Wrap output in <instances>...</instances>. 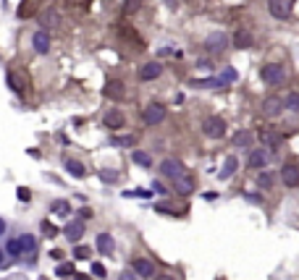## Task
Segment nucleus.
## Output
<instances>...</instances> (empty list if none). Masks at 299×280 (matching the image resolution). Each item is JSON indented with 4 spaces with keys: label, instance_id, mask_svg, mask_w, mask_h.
I'll list each match as a JSON object with an SVG mask.
<instances>
[{
    "label": "nucleus",
    "instance_id": "a211bd4d",
    "mask_svg": "<svg viewBox=\"0 0 299 280\" xmlns=\"http://www.w3.org/2000/svg\"><path fill=\"white\" fill-rule=\"evenodd\" d=\"M173 188H176V191L181 194V197H189V194L194 191V181H192V175H179L176 181H173Z\"/></svg>",
    "mask_w": 299,
    "mask_h": 280
},
{
    "label": "nucleus",
    "instance_id": "7ed1b4c3",
    "mask_svg": "<svg viewBox=\"0 0 299 280\" xmlns=\"http://www.w3.org/2000/svg\"><path fill=\"white\" fill-rule=\"evenodd\" d=\"M142 121L147 123V126H158V123L166 121V105H160V102H150L145 108V113H142Z\"/></svg>",
    "mask_w": 299,
    "mask_h": 280
},
{
    "label": "nucleus",
    "instance_id": "6ab92c4d",
    "mask_svg": "<svg viewBox=\"0 0 299 280\" xmlns=\"http://www.w3.org/2000/svg\"><path fill=\"white\" fill-rule=\"evenodd\" d=\"M102 94H105L108 100H123L126 89H123L121 81H108V87H102Z\"/></svg>",
    "mask_w": 299,
    "mask_h": 280
},
{
    "label": "nucleus",
    "instance_id": "f03ea898",
    "mask_svg": "<svg viewBox=\"0 0 299 280\" xmlns=\"http://www.w3.org/2000/svg\"><path fill=\"white\" fill-rule=\"evenodd\" d=\"M202 134L207 136V139H223V136H226V121L220 118V115H210V118H205Z\"/></svg>",
    "mask_w": 299,
    "mask_h": 280
},
{
    "label": "nucleus",
    "instance_id": "4c0bfd02",
    "mask_svg": "<svg viewBox=\"0 0 299 280\" xmlns=\"http://www.w3.org/2000/svg\"><path fill=\"white\" fill-rule=\"evenodd\" d=\"M152 191H155V194H166V186L160 184V181H155V184H152Z\"/></svg>",
    "mask_w": 299,
    "mask_h": 280
},
{
    "label": "nucleus",
    "instance_id": "e433bc0d",
    "mask_svg": "<svg viewBox=\"0 0 299 280\" xmlns=\"http://www.w3.org/2000/svg\"><path fill=\"white\" fill-rule=\"evenodd\" d=\"M118 280H136V272H134V270H123Z\"/></svg>",
    "mask_w": 299,
    "mask_h": 280
},
{
    "label": "nucleus",
    "instance_id": "423d86ee",
    "mask_svg": "<svg viewBox=\"0 0 299 280\" xmlns=\"http://www.w3.org/2000/svg\"><path fill=\"white\" fill-rule=\"evenodd\" d=\"M226 45H229V37H226L223 31H213V34H207V40H205L207 53H223Z\"/></svg>",
    "mask_w": 299,
    "mask_h": 280
},
{
    "label": "nucleus",
    "instance_id": "0eeeda50",
    "mask_svg": "<svg viewBox=\"0 0 299 280\" xmlns=\"http://www.w3.org/2000/svg\"><path fill=\"white\" fill-rule=\"evenodd\" d=\"M268 11H270V16L273 18H289L291 14V0H268Z\"/></svg>",
    "mask_w": 299,
    "mask_h": 280
},
{
    "label": "nucleus",
    "instance_id": "473e14b6",
    "mask_svg": "<svg viewBox=\"0 0 299 280\" xmlns=\"http://www.w3.org/2000/svg\"><path fill=\"white\" fill-rule=\"evenodd\" d=\"M126 197H139V199H150V197H152V191H147V188H134V191H126Z\"/></svg>",
    "mask_w": 299,
    "mask_h": 280
},
{
    "label": "nucleus",
    "instance_id": "2eb2a0df",
    "mask_svg": "<svg viewBox=\"0 0 299 280\" xmlns=\"http://www.w3.org/2000/svg\"><path fill=\"white\" fill-rule=\"evenodd\" d=\"M95 246H97V251L105 254V257H113V251H116V241H113L110 233H100L97 241H95Z\"/></svg>",
    "mask_w": 299,
    "mask_h": 280
},
{
    "label": "nucleus",
    "instance_id": "bb28decb",
    "mask_svg": "<svg viewBox=\"0 0 299 280\" xmlns=\"http://www.w3.org/2000/svg\"><path fill=\"white\" fill-rule=\"evenodd\" d=\"M5 254H8V257H21V254H24L21 241H18V238H11L8 244H5Z\"/></svg>",
    "mask_w": 299,
    "mask_h": 280
},
{
    "label": "nucleus",
    "instance_id": "1a4fd4ad",
    "mask_svg": "<svg viewBox=\"0 0 299 280\" xmlns=\"http://www.w3.org/2000/svg\"><path fill=\"white\" fill-rule=\"evenodd\" d=\"M281 181L289 188L299 186V165H297V162H286V165L281 168Z\"/></svg>",
    "mask_w": 299,
    "mask_h": 280
},
{
    "label": "nucleus",
    "instance_id": "393cba45",
    "mask_svg": "<svg viewBox=\"0 0 299 280\" xmlns=\"http://www.w3.org/2000/svg\"><path fill=\"white\" fill-rule=\"evenodd\" d=\"M132 160L136 162V165H142V168H150V165H152V157H150L147 152H142V149H134V152H132Z\"/></svg>",
    "mask_w": 299,
    "mask_h": 280
},
{
    "label": "nucleus",
    "instance_id": "a18cd8bd",
    "mask_svg": "<svg viewBox=\"0 0 299 280\" xmlns=\"http://www.w3.org/2000/svg\"><path fill=\"white\" fill-rule=\"evenodd\" d=\"M3 233H5V220L0 218V236H3Z\"/></svg>",
    "mask_w": 299,
    "mask_h": 280
},
{
    "label": "nucleus",
    "instance_id": "a19ab883",
    "mask_svg": "<svg viewBox=\"0 0 299 280\" xmlns=\"http://www.w3.org/2000/svg\"><path fill=\"white\" fill-rule=\"evenodd\" d=\"M18 199H21V202H29V188H18Z\"/></svg>",
    "mask_w": 299,
    "mask_h": 280
},
{
    "label": "nucleus",
    "instance_id": "5701e85b",
    "mask_svg": "<svg viewBox=\"0 0 299 280\" xmlns=\"http://www.w3.org/2000/svg\"><path fill=\"white\" fill-rule=\"evenodd\" d=\"M18 241H21L24 254H34V251H37V238L32 236V233H24V236H18Z\"/></svg>",
    "mask_w": 299,
    "mask_h": 280
},
{
    "label": "nucleus",
    "instance_id": "412c9836",
    "mask_svg": "<svg viewBox=\"0 0 299 280\" xmlns=\"http://www.w3.org/2000/svg\"><path fill=\"white\" fill-rule=\"evenodd\" d=\"M63 168H66L68 175H74V178H84V175H87V168H84L79 160H66V162H63Z\"/></svg>",
    "mask_w": 299,
    "mask_h": 280
},
{
    "label": "nucleus",
    "instance_id": "f8f14e48",
    "mask_svg": "<svg viewBox=\"0 0 299 280\" xmlns=\"http://www.w3.org/2000/svg\"><path fill=\"white\" fill-rule=\"evenodd\" d=\"M123 123H126V118H123L121 110H108L105 115H102V126L105 128H113V131H118V128H123Z\"/></svg>",
    "mask_w": 299,
    "mask_h": 280
},
{
    "label": "nucleus",
    "instance_id": "9d476101",
    "mask_svg": "<svg viewBox=\"0 0 299 280\" xmlns=\"http://www.w3.org/2000/svg\"><path fill=\"white\" fill-rule=\"evenodd\" d=\"M268 160H270L268 149H252V152H249V160H247V165H249L252 171H263V168L268 165Z\"/></svg>",
    "mask_w": 299,
    "mask_h": 280
},
{
    "label": "nucleus",
    "instance_id": "c85d7f7f",
    "mask_svg": "<svg viewBox=\"0 0 299 280\" xmlns=\"http://www.w3.org/2000/svg\"><path fill=\"white\" fill-rule=\"evenodd\" d=\"M283 102H286V108H289L291 113H299V92H291Z\"/></svg>",
    "mask_w": 299,
    "mask_h": 280
},
{
    "label": "nucleus",
    "instance_id": "a878e982",
    "mask_svg": "<svg viewBox=\"0 0 299 280\" xmlns=\"http://www.w3.org/2000/svg\"><path fill=\"white\" fill-rule=\"evenodd\" d=\"M273 181H276V175H273L270 171H260V173H257V186H260V188H270Z\"/></svg>",
    "mask_w": 299,
    "mask_h": 280
},
{
    "label": "nucleus",
    "instance_id": "ea45409f",
    "mask_svg": "<svg viewBox=\"0 0 299 280\" xmlns=\"http://www.w3.org/2000/svg\"><path fill=\"white\" fill-rule=\"evenodd\" d=\"M89 220V218H92V210H89V207H84V210H79V220Z\"/></svg>",
    "mask_w": 299,
    "mask_h": 280
},
{
    "label": "nucleus",
    "instance_id": "ddd939ff",
    "mask_svg": "<svg viewBox=\"0 0 299 280\" xmlns=\"http://www.w3.org/2000/svg\"><path fill=\"white\" fill-rule=\"evenodd\" d=\"M252 45H255V34H252L249 29H236L233 31V47L247 50V47H252Z\"/></svg>",
    "mask_w": 299,
    "mask_h": 280
},
{
    "label": "nucleus",
    "instance_id": "9b49d317",
    "mask_svg": "<svg viewBox=\"0 0 299 280\" xmlns=\"http://www.w3.org/2000/svg\"><path fill=\"white\" fill-rule=\"evenodd\" d=\"M63 236H66L71 244H79V238L84 236V223L82 220H71V223L63 225Z\"/></svg>",
    "mask_w": 299,
    "mask_h": 280
},
{
    "label": "nucleus",
    "instance_id": "f704fd0d",
    "mask_svg": "<svg viewBox=\"0 0 299 280\" xmlns=\"http://www.w3.org/2000/svg\"><path fill=\"white\" fill-rule=\"evenodd\" d=\"M92 275H95V278H105L108 270H105V267H102L100 262H95V264H92Z\"/></svg>",
    "mask_w": 299,
    "mask_h": 280
},
{
    "label": "nucleus",
    "instance_id": "49530a36",
    "mask_svg": "<svg viewBox=\"0 0 299 280\" xmlns=\"http://www.w3.org/2000/svg\"><path fill=\"white\" fill-rule=\"evenodd\" d=\"M158 280H176L173 275H158Z\"/></svg>",
    "mask_w": 299,
    "mask_h": 280
},
{
    "label": "nucleus",
    "instance_id": "39448f33",
    "mask_svg": "<svg viewBox=\"0 0 299 280\" xmlns=\"http://www.w3.org/2000/svg\"><path fill=\"white\" fill-rule=\"evenodd\" d=\"M286 108V102L281 100V97L270 94L263 100V115H268V118H276V115H281V110Z\"/></svg>",
    "mask_w": 299,
    "mask_h": 280
},
{
    "label": "nucleus",
    "instance_id": "37998d69",
    "mask_svg": "<svg viewBox=\"0 0 299 280\" xmlns=\"http://www.w3.org/2000/svg\"><path fill=\"white\" fill-rule=\"evenodd\" d=\"M5 259H8V254H5V249H0V267L5 264Z\"/></svg>",
    "mask_w": 299,
    "mask_h": 280
},
{
    "label": "nucleus",
    "instance_id": "4468645a",
    "mask_svg": "<svg viewBox=\"0 0 299 280\" xmlns=\"http://www.w3.org/2000/svg\"><path fill=\"white\" fill-rule=\"evenodd\" d=\"M257 139H260V144H263L265 149H276V147H281V134H278V131H270V128L260 131V134H257Z\"/></svg>",
    "mask_w": 299,
    "mask_h": 280
},
{
    "label": "nucleus",
    "instance_id": "7c9ffc66",
    "mask_svg": "<svg viewBox=\"0 0 299 280\" xmlns=\"http://www.w3.org/2000/svg\"><path fill=\"white\" fill-rule=\"evenodd\" d=\"M100 181H105V184H116V181H118V173H116V171H100Z\"/></svg>",
    "mask_w": 299,
    "mask_h": 280
},
{
    "label": "nucleus",
    "instance_id": "b1692460",
    "mask_svg": "<svg viewBox=\"0 0 299 280\" xmlns=\"http://www.w3.org/2000/svg\"><path fill=\"white\" fill-rule=\"evenodd\" d=\"M252 139H255V136H252L249 131H236V134H233V147L247 149V147L252 144Z\"/></svg>",
    "mask_w": 299,
    "mask_h": 280
},
{
    "label": "nucleus",
    "instance_id": "79ce46f5",
    "mask_svg": "<svg viewBox=\"0 0 299 280\" xmlns=\"http://www.w3.org/2000/svg\"><path fill=\"white\" fill-rule=\"evenodd\" d=\"M136 5H139V0H129V5H126V11H136Z\"/></svg>",
    "mask_w": 299,
    "mask_h": 280
},
{
    "label": "nucleus",
    "instance_id": "f257e3e1",
    "mask_svg": "<svg viewBox=\"0 0 299 280\" xmlns=\"http://www.w3.org/2000/svg\"><path fill=\"white\" fill-rule=\"evenodd\" d=\"M260 79L265 84H270V87H278L286 79V68L281 63H268V66H263V71H260Z\"/></svg>",
    "mask_w": 299,
    "mask_h": 280
},
{
    "label": "nucleus",
    "instance_id": "6e6552de",
    "mask_svg": "<svg viewBox=\"0 0 299 280\" xmlns=\"http://www.w3.org/2000/svg\"><path fill=\"white\" fill-rule=\"evenodd\" d=\"M132 270L136 272V278H145V280L155 278V264L150 262V259H145V257H136L132 262Z\"/></svg>",
    "mask_w": 299,
    "mask_h": 280
},
{
    "label": "nucleus",
    "instance_id": "c756f323",
    "mask_svg": "<svg viewBox=\"0 0 299 280\" xmlns=\"http://www.w3.org/2000/svg\"><path fill=\"white\" fill-rule=\"evenodd\" d=\"M134 136H116L113 141H110V144H116V147H134Z\"/></svg>",
    "mask_w": 299,
    "mask_h": 280
},
{
    "label": "nucleus",
    "instance_id": "cd10ccee",
    "mask_svg": "<svg viewBox=\"0 0 299 280\" xmlns=\"http://www.w3.org/2000/svg\"><path fill=\"white\" fill-rule=\"evenodd\" d=\"M50 210H53V215H58V218H66V215L71 212V207H68L66 199H58V202H53V207H50Z\"/></svg>",
    "mask_w": 299,
    "mask_h": 280
},
{
    "label": "nucleus",
    "instance_id": "c9c22d12",
    "mask_svg": "<svg viewBox=\"0 0 299 280\" xmlns=\"http://www.w3.org/2000/svg\"><path fill=\"white\" fill-rule=\"evenodd\" d=\"M71 272H74V264H61V267H58V275H61V278H68Z\"/></svg>",
    "mask_w": 299,
    "mask_h": 280
},
{
    "label": "nucleus",
    "instance_id": "2f4dec72",
    "mask_svg": "<svg viewBox=\"0 0 299 280\" xmlns=\"http://www.w3.org/2000/svg\"><path fill=\"white\" fill-rule=\"evenodd\" d=\"M194 87H223V79H205V81H192Z\"/></svg>",
    "mask_w": 299,
    "mask_h": 280
},
{
    "label": "nucleus",
    "instance_id": "20e7f679",
    "mask_svg": "<svg viewBox=\"0 0 299 280\" xmlns=\"http://www.w3.org/2000/svg\"><path fill=\"white\" fill-rule=\"evenodd\" d=\"M160 173H163L166 178L176 181L179 175H184L186 171H184V162H181V160H176V157H168V160L160 162Z\"/></svg>",
    "mask_w": 299,
    "mask_h": 280
},
{
    "label": "nucleus",
    "instance_id": "dca6fc26",
    "mask_svg": "<svg viewBox=\"0 0 299 280\" xmlns=\"http://www.w3.org/2000/svg\"><path fill=\"white\" fill-rule=\"evenodd\" d=\"M163 74V66H160V63H145V66L139 68V79L142 81H152V79H158V76Z\"/></svg>",
    "mask_w": 299,
    "mask_h": 280
},
{
    "label": "nucleus",
    "instance_id": "f3484780",
    "mask_svg": "<svg viewBox=\"0 0 299 280\" xmlns=\"http://www.w3.org/2000/svg\"><path fill=\"white\" fill-rule=\"evenodd\" d=\"M32 45H34V50L40 55H48L50 53V34L48 31H37V34L32 37Z\"/></svg>",
    "mask_w": 299,
    "mask_h": 280
},
{
    "label": "nucleus",
    "instance_id": "58836bf2",
    "mask_svg": "<svg viewBox=\"0 0 299 280\" xmlns=\"http://www.w3.org/2000/svg\"><path fill=\"white\" fill-rule=\"evenodd\" d=\"M236 79V74H233V68H226V74H223V81H233Z\"/></svg>",
    "mask_w": 299,
    "mask_h": 280
},
{
    "label": "nucleus",
    "instance_id": "72a5a7b5",
    "mask_svg": "<svg viewBox=\"0 0 299 280\" xmlns=\"http://www.w3.org/2000/svg\"><path fill=\"white\" fill-rule=\"evenodd\" d=\"M89 254H92V251H89V246H76V249H74V257L76 259H87Z\"/></svg>",
    "mask_w": 299,
    "mask_h": 280
},
{
    "label": "nucleus",
    "instance_id": "c03bdc74",
    "mask_svg": "<svg viewBox=\"0 0 299 280\" xmlns=\"http://www.w3.org/2000/svg\"><path fill=\"white\" fill-rule=\"evenodd\" d=\"M50 257H53V259H63V251H61V249H55L53 254H50Z\"/></svg>",
    "mask_w": 299,
    "mask_h": 280
},
{
    "label": "nucleus",
    "instance_id": "4be33fe9",
    "mask_svg": "<svg viewBox=\"0 0 299 280\" xmlns=\"http://www.w3.org/2000/svg\"><path fill=\"white\" fill-rule=\"evenodd\" d=\"M236 168H239V160L236 157H233V155H231V157H226V162H223V171H220V178H231V175L233 173H236Z\"/></svg>",
    "mask_w": 299,
    "mask_h": 280
},
{
    "label": "nucleus",
    "instance_id": "aec40b11",
    "mask_svg": "<svg viewBox=\"0 0 299 280\" xmlns=\"http://www.w3.org/2000/svg\"><path fill=\"white\" fill-rule=\"evenodd\" d=\"M40 24H42V27H58V24H61V14H58L55 8L42 11V14H40Z\"/></svg>",
    "mask_w": 299,
    "mask_h": 280
}]
</instances>
